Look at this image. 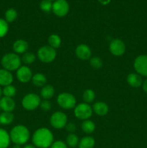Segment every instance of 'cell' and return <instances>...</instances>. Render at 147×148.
Segmentation results:
<instances>
[{"label":"cell","instance_id":"6da1fadb","mask_svg":"<svg viewBox=\"0 0 147 148\" xmlns=\"http://www.w3.org/2000/svg\"><path fill=\"white\" fill-rule=\"evenodd\" d=\"M54 140L52 132L48 128L41 127L35 131L32 137V141L35 147L48 148L51 146Z\"/></svg>","mask_w":147,"mask_h":148},{"label":"cell","instance_id":"7a4b0ae2","mask_svg":"<svg viewBox=\"0 0 147 148\" xmlns=\"http://www.w3.org/2000/svg\"><path fill=\"white\" fill-rule=\"evenodd\" d=\"M10 140L14 145H22L26 144L30 137V131L24 125L18 124L13 127L10 132Z\"/></svg>","mask_w":147,"mask_h":148},{"label":"cell","instance_id":"3957f363","mask_svg":"<svg viewBox=\"0 0 147 148\" xmlns=\"http://www.w3.org/2000/svg\"><path fill=\"white\" fill-rule=\"evenodd\" d=\"M21 58L15 53H7L1 57V64L3 69L10 72L17 71L21 65Z\"/></svg>","mask_w":147,"mask_h":148},{"label":"cell","instance_id":"277c9868","mask_svg":"<svg viewBox=\"0 0 147 148\" xmlns=\"http://www.w3.org/2000/svg\"><path fill=\"white\" fill-rule=\"evenodd\" d=\"M56 49H53L50 46H43L37 50V57L40 62L43 63H51L56 57Z\"/></svg>","mask_w":147,"mask_h":148},{"label":"cell","instance_id":"5b68a950","mask_svg":"<svg viewBox=\"0 0 147 148\" xmlns=\"http://www.w3.org/2000/svg\"><path fill=\"white\" fill-rule=\"evenodd\" d=\"M57 103L59 106L65 110H71L76 106V100L74 95L69 92H62L57 97Z\"/></svg>","mask_w":147,"mask_h":148},{"label":"cell","instance_id":"8992f818","mask_svg":"<svg viewBox=\"0 0 147 148\" xmlns=\"http://www.w3.org/2000/svg\"><path fill=\"white\" fill-rule=\"evenodd\" d=\"M40 96L35 93H28L23 97L22 100V106L25 110L29 111H34L40 106Z\"/></svg>","mask_w":147,"mask_h":148},{"label":"cell","instance_id":"52a82bcc","mask_svg":"<svg viewBox=\"0 0 147 148\" xmlns=\"http://www.w3.org/2000/svg\"><path fill=\"white\" fill-rule=\"evenodd\" d=\"M74 115L78 119L84 120L89 119L93 114L92 107L89 104L83 102L78 104L74 108Z\"/></svg>","mask_w":147,"mask_h":148},{"label":"cell","instance_id":"ba28073f","mask_svg":"<svg viewBox=\"0 0 147 148\" xmlns=\"http://www.w3.org/2000/svg\"><path fill=\"white\" fill-rule=\"evenodd\" d=\"M68 123V118L66 114L62 111H56L53 113L50 117V124L56 130L65 128Z\"/></svg>","mask_w":147,"mask_h":148},{"label":"cell","instance_id":"9c48e42d","mask_svg":"<svg viewBox=\"0 0 147 148\" xmlns=\"http://www.w3.org/2000/svg\"><path fill=\"white\" fill-rule=\"evenodd\" d=\"M52 11L57 17H64L69 11V4L66 0H56L53 3Z\"/></svg>","mask_w":147,"mask_h":148},{"label":"cell","instance_id":"30bf717a","mask_svg":"<svg viewBox=\"0 0 147 148\" xmlns=\"http://www.w3.org/2000/svg\"><path fill=\"white\" fill-rule=\"evenodd\" d=\"M133 66L136 73L147 77V55H140L135 59Z\"/></svg>","mask_w":147,"mask_h":148},{"label":"cell","instance_id":"8fae6325","mask_svg":"<svg viewBox=\"0 0 147 148\" xmlns=\"http://www.w3.org/2000/svg\"><path fill=\"white\" fill-rule=\"evenodd\" d=\"M109 49L110 53L113 56H120L125 52V44L122 40L119 38H115L110 42L109 45Z\"/></svg>","mask_w":147,"mask_h":148},{"label":"cell","instance_id":"7c38bea8","mask_svg":"<svg viewBox=\"0 0 147 148\" xmlns=\"http://www.w3.org/2000/svg\"><path fill=\"white\" fill-rule=\"evenodd\" d=\"M33 75V72L30 68L26 65L20 66L17 70V74H16L17 79L22 83H27L31 81Z\"/></svg>","mask_w":147,"mask_h":148},{"label":"cell","instance_id":"4fadbf2b","mask_svg":"<svg viewBox=\"0 0 147 148\" xmlns=\"http://www.w3.org/2000/svg\"><path fill=\"white\" fill-rule=\"evenodd\" d=\"M75 53L76 57L81 60H89L92 56V50L88 45L82 43L76 46Z\"/></svg>","mask_w":147,"mask_h":148},{"label":"cell","instance_id":"5bb4252c","mask_svg":"<svg viewBox=\"0 0 147 148\" xmlns=\"http://www.w3.org/2000/svg\"><path fill=\"white\" fill-rule=\"evenodd\" d=\"M0 107L4 112H12L16 107L15 101L12 98L3 96L0 98Z\"/></svg>","mask_w":147,"mask_h":148},{"label":"cell","instance_id":"9a60e30c","mask_svg":"<svg viewBox=\"0 0 147 148\" xmlns=\"http://www.w3.org/2000/svg\"><path fill=\"white\" fill-rule=\"evenodd\" d=\"M29 49V44L26 40L23 39H17L13 43L12 49L14 53L17 54H22L27 51Z\"/></svg>","mask_w":147,"mask_h":148},{"label":"cell","instance_id":"2e32d148","mask_svg":"<svg viewBox=\"0 0 147 148\" xmlns=\"http://www.w3.org/2000/svg\"><path fill=\"white\" fill-rule=\"evenodd\" d=\"M13 75L11 72L4 69H0V86L5 87L12 85L13 82Z\"/></svg>","mask_w":147,"mask_h":148},{"label":"cell","instance_id":"e0dca14e","mask_svg":"<svg viewBox=\"0 0 147 148\" xmlns=\"http://www.w3.org/2000/svg\"><path fill=\"white\" fill-rule=\"evenodd\" d=\"M142 77L138 73H130L127 76V82L131 87L134 88H138L143 85Z\"/></svg>","mask_w":147,"mask_h":148},{"label":"cell","instance_id":"ac0fdd59","mask_svg":"<svg viewBox=\"0 0 147 148\" xmlns=\"http://www.w3.org/2000/svg\"><path fill=\"white\" fill-rule=\"evenodd\" d=\"M92 110H93V112L95 113L97 116H104L107 115L109 111V107L106 103L102 102V101H97L94 103Z\"/></svg>","mask_w":147,"mask_h":148},{"label":"cell","instance_id":"d6986e66","mask_svg":"<svg viewBox=\"0 0 147 148\" xmlns=\"http://www.w3.org/2000/svg\"><path fill=\"white\" fill-rule=\"evenodd\" d=\"M33 85L37 88H43V86L46 85L47 82V78L45 76L44 74L37 72L33 75V77L31 79Z\"/></svg>","mask_w":147,"mask_h":148},{"label":"cell","instance_id":"ffe728a7","mask_svg":"<svg viewBox=\"0 0 147 148\" xmlns=\"http://www.w3.org/2000/svg\"><path fill=\"white\" fill-rule=\"evenodd\" d=\"M10 133L4 129L0 128V148H7L10 146Z\"/></svg>","mask_w":147,"mask_h":148},{"label":"cell","instance_id":"44dd1931","mask_svg":"<svg viewBox=\"0 0 147 148\" xmlns=\"http://www.w3.org/2000/svg\"><path fill=\"white\" fill-rule=\"evenodd\" d=\"M55 94V89L52 85H46L40 90V96L44 100H49L53 97Z\"/></svg>","mask_w":147,"mask_h":148},{"label":"cell","instance_id":"7402d4cb","mask_svg":"<svg viewBox=\"0 0 147 148\" xmlns=\"http://www.w3.org/2000/svg\"><path fill=\"white\" fill-rule=\"evenodd\" d=\"M95 140L91 136H85L79 140V148H94Z\"/></svg>","mask_w":147,"mask_h":148},{"label":"cell","instance_id":"603a6c76","mask_svg":"<svg viewBox=\"0 0 147 148\" xmlns=\"http://www.w3.org/2000/svg\"><path fill=\"white\" fill-rule=\"evenodd\" d=\"M81 128H82V131L84 132L87 134H92V133H93L95 131L96 125L90 119H86L82 121V124H81Z\"/></svg>","mask_w":147,"mask_h":148},{"label":"cell","instance_id":"cb8c5ba5","mask_svg":"<svg viewBox=\"0 0 147 148\" xmlns=\"http://www.w3.org/2000/svg\"><path fill=\"white\" fill-rule=\"evenodd\" d=\"M14 116L12 112H4L0 114V124L1 125H10L13 122Z\"/></svg>","mask_w":147,"mask_h":148},{"label":"cell","instance_id":"d4e9b609","mask_svg":"<svg viewBox=\"0 0 147 148\" xmlns=\"http://www.w3.org/2000/svg\"><path fill=\"white\" fill-rule=\"evenodd\" d=\"M48 46H50L53 49H59L61 45V39L59 35L52 34L48 38Z\"/></svg>","mask_w":147,"mask_h":148},{"label":"cell","instance_id":"484cf974","mask_svg":"<svg viewBox=\"0 0 147 148\" xmlns=\"http://www.w3.org/2000/svg\"><path fill=\"white\" fill-rule=\"evenodd\" d=\"M66 143L69 147L74 148L79 145V139L74 133H69L66 138Z\"/></svg>","mask_w":147,"mask_h":148},{"label":"cell","instance_id":"4316f807","mask_svg":"<svg viewBox=\"0 0 147 148\" xmlns=\"http://www.w3.org/2000/svg\"><path fill=\"white\" fill-rule=\"evenodd\" d=\"M95 96H96L95 92L93 90L86 89L84 91L83 95H82V98H83L84 102L89 104L95 101Z\"/></svg>","mask_w":147,"mask_h":148},{"label":"cell","instance_id":"83f0119b","mask_svg":"<svg viewBox=\"0 0 147 148\" xmlns=\"http://www.w3.org/2000/svg\"><path fill=\"white\" fill-rule=\"evenodd\" d=\"M36 59V56L32 52L27 51L24 53H23L22 56L21 58L22 62H23V64H24V65H30L32 64L33 62L35 61Z\"/></svg>","mask_w":147,"mask_h":148},{"label":"cell","instance_id":"f1b7e54d","mask_svg":"<svg viewBox=\"0 0 147 148\" xmlns=\"http://www.w3.org/2000/svg\"><path fill=\"white\" fill-rule=\"evenodd\" d=\"M17 94V89L15 87L12 85H7L3 88L2 95L8 98H13Z\"/></svg>","mask_w":147,"mask_h":148},{"label":"cell","instance_id":"f546056e","mask_svg":"<svg viewBox=\"0 0 147 148\" xmlns=\"http://www.w3.org/2000/svg\"><path fill=\"white\" fill-rule=\"evenodd\" d=\"M17 15H18V14H17V10L13 8L8 9L6 11L5 14H4V16H5V19L4 20L8 23H13L17 19Z\"/></svg>","mask_w":147,"mask_h":148},{"label":"cell","instance_id":"4dcf8cb0","mask_svg":"<svg viewBox=\"0 0 147 148\" xmlns=\"http://www.w3.org/2000/svg\"><path fill=\"white\" fill-rule=\"evenodd\" d=\"M89 64L93 69H99L103 65V62L99 56H93V57L89 59Z\"/></svg>","mask_w":147,"mask_h":148},{"label":"cell","instance_id":"1f68e13d","mask_svg":"<svg viewBox=\"0 0 147 148\" xmlns=\"http://www.w3.org/2000/svg\"><path fill=\"white\" fill-rule=\"evenodd\" d=\"M9 31V23L4 19L0 18V38L7 36Z\"/></svg>","mask_w":147,"mask_h":148},{"label":"cell","instance_id":"d6a6232c","mask_svg":"<svg viewBox=\"0 0 147 148\" xmlns=\"http://www.w3.org/2000/svg\"><path fill=\"white\" fill-rule=\"evenodd\" d=\"M53 3L49 0H42L40 4V8L44 12H49L52 10Z\"/></svg>","mask_w":147,"mask_h":148},{"label":"cell","instance_id":"836d02e7","mask_svg":"<svg viewBox=\"0 0 147 148\" xmlns=\"http://www.w3.org/2000/svg\"><path fill=\"white\" fill-rule=\"evenodd\" d=\"M40 107L42 111H45V112H47V111H49L51 109V103L48 100H43V101H42L40 102Z\"/></svg>","mask_w":147,"mask_h":148},{"label":"cell","instance_id":"e575fe53","mask_svg":"<svg viewBox=\"0 0 147 148\" xmlns=\"http://www.w3.org/2000/svg\"><path fill=\"white\" fill-rule=\"evenodd\" d=\"M50 148H68V145L66 143L61 140L53 142V144L50 146Z\"/></svg>","mask_w":147,"mask_h":148},{"label":"cell","instance_id":"d590c367","mask_svg":"<svg viewBox=\"0 0 147 148\" xmlns=\"http://www.w3.org/2000/svg\"><path fill=\"white\" fill-rule=\"evenodd\" d=\"M65 129L69 133H74L76 130V125L73 122H68L65 127Z\"/></svg>","mask_w":147,"mask_h":148},{"label":"cell","instance_id":"8d00e7d4","mask_svg":"<svg viewBox=\"0 0 147 148\" xmlns=\"http://www.w3.org/2000/svg\"><path fill=\"white\" fill-rule=\"evenodd\" d=\"M142 88H143V90H144V92L147 94V79L143 82Z\"/></svg>","mask_w":147,"mask_h":148},{"label":"cell","instance_id":"74e56055","mask_svg":"<svg viewBox=\"0 0 147 148\" xmlns=\"http://www.w3.org/2000/svg\"><path fill=\"white\" fill-rule=\"evenodd\" d=\"M98 1L102 5H107V4H108L110 2L111 0H98Z\"/></svg>","mask_w":147,"mask_h":148},{"label":"cell","instance_id":"f35d334b","mask_svg":"<svg viewBox=\"0 0 147 148\" xmlns=\"http://www.w3.org/2000/svg\"><path fill=\"white\" fill-rule=\"evenodd\" d=\"M23 148H37V147H35L34 145L27 144V145H25L24 146V147H23Z\"/></svg>","mask_w":147,"mask_h":148},{"label":"cell","instance_id":"ab89813d","mask_svg":"<svg viewBox=\"0 0 147 148\" xmlns=\"http://www.w3.org/2000/svg\"><path fill=\"white\" fill-rule=\"evenodd\" d=\"M12 148H22V147L21 145H14Z\"/></svg>","mask_w":147,"mask_h":148},{"label":"cell","instance_id":"60d3db41","mask_svg":"<svg viewBox=\"0 0 147 148\" xmlns=\"http://www.w3.org/2000/svg\"><path fill=\"white\" fill-rule=\"evenodd\" d=\"M1 95H2V89H1V87L0 86V98H1Z\"/></svg>","mask_w":147,"mask_h":148},{"label":"cell","instance_id":"b9f144b4","mask_svg":"<svg viewBox=\"0 0 147 148\" xmlns=\"http://www.w3.org/2000/svg\"><path fill=\"white\" fill-rule=\"evenodd\" d=\"M49 1H56V0H49Z\"/></svg>","mask_w":147,"mask_h":148},{"label":"cell","instance_id":"7bdbcfd3","mask_svg":"<svg viewBox=\"0 0 147 148\" xmlns=\"http://www.w3.org/2000/svg\"><path fill=\"white\" fill-rule=\"evenodd\" d=\"M0 111H1V107H0Z\"/></svg>","mask_w":147,"mask_h":148}]
</instances>
